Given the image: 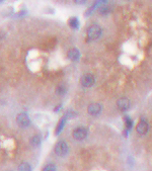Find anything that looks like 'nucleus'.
<instances>
[{"label":"nucleus","instance_id":"obj_3","mask_svg":"<svg viewBox=\"0 0 152 171\" xmlns=\"http://www.w3.org/2000/svg\"><path fill=\"white\" fill-rule=\"evenodd\" d=\"M16 122H17V124L22 128L28 127L31 124V119H30V117H28L26 113L18 114V116H16Z\"/></svg>","mask_w":152,"mask_h":171},{"label":"nucleus","instance_id":"obj_16","mask_svg":"<svg viewBox=\"0 0 152 171\" xmlns=\"http://www.w3.org/2000/svg\"><path fill=\"white\" fill-rule=\"evenodd\" d=\"M100 12L103 13V14H106V13L109 12V7L106 5H101L100 7Z\"/></svg>","mask_w":152,"mask_h":171},{"label":"nucleus","instance_id":"obj_9","mask_svg":"<svg viewBox=\"0 0 152 171\" xmlns=\"http://www.w3.org/2000/svg\"><path fill=\"white\" fill-rule=\"evenodd\" d=\"M79 57H80V53H79V51L76 48H72L71 50L68 51V58L71 61H77Z\"/></svg>","mask_w":152,"mask_h":171},{"label":"nucleus","instance_id":"obj_11","mask_svg":"<svg viewBox=\"0 0 152 171\" xmlns=\"http://www.w3.org/2000/svg\"><path fill=\"white\" fill-rule=\"evenodd\" d=\"M65 119H66V116L65 117H63L62 119L59 122V125H58V127H57V130H56V135H58L61 131H62L63 129V127H64V125H65Z\"/></svg>","mask_w":152,"mask_h":171},{"label":"nucleus","instance_id":"obj_8","mask_svg":"<svg viewBox=\"0 0 152 171\" xmlns=\"http://www.w3.org/2000/svg\"><path fill=\"white\" fill-rule=\"evenodd\" d=\"M148 124L146 121H144V119H142V121L139 122V124L137 125V127H136V130H137V132L141 134V135H144V134H146L148 132Z\"/></svg>","mask_w":152,"mask_h":171},{"label":"nucleus","instance_id":"obj_1","mask_svg":"<svg viewBox=\"0 0 152 171\" xmlns=\"http://www.w3.org/2000/svg\"><path fill=\"white\" fill-rule=\"evenodd\" d=\"M100 34H101V28L100 26H98L97 25L89 26L88 29H87V38L89 40H97L100 38Z\"/></svg>","mask_w":152,"mask_h":171},{"label":"nucleus","instance_id":"obj_19","mask_svg":"<svg viewBox=\"0 0 152 171\" xmlns=\"http://www.w3.org/2000/svg\"><path fill=\"white\" fill-rule=\"evenodd\" d=\"M1 1H2V0H1Z\"/></svg>","mask_w":152,"mask_h":171},{"label":"nucleus","instance_id":"obj_15","mask_svg":"<svg viewBox=\"0 0 152 171\" xmlns=\"http://www.w3.org/2000/svg\"><path fill=\"white\" fill-rule=\"evenodd\" d=\"M66 91H67V89H66V87H64L63 85H60V86H58V88H57V93H58V94L62 95Z\"/></svg>","mask_w":152,"mask_h":171},{"label":"nucleus","instance_id":"obj_12","mask_svg":"<svg viewBox=\"0 0 152 171\" xmlns=\"http://www.w3.org/2000/svg\"><path fill=\"white\" fill-rule=\"evenodd\" d=\"M125 124H126V128H127V131H129L130 129H132L133 127V122L130 117L126 116L125 117Z\"/></svg>","mask_w":152,"mask_h":171},{"label":"nucleus","instance_id":"obj_4","mask_svg":"<svg viewBox=\"0 0 152 171\" xmlns=\"http://www.w3.org/2000/svg\"><path fill=\"white\" fill-rule=\"evenodd\" d=\"M73 138L75 139V140H78V141H81L83 140V139L86 138L87 136V130L85 129V128H77L73 131Z\"/></svg>","mask_w":152,"mask_h":171},{"label":"nucleus","instance_id":"obj_5","mask_svg":"<svg viewBox=\"0 0 152 171\" xmlns=\"http://www.w3.org/2000/svg\"><path fill=\"white\" fill-rule=\"evenodd\" d=\"M130 105H131V103H130V100L128 99V98H126V97L120 98V99L118 100V102H117V106H118V108L121 111H128V109L130 108Z\"/></svg>","mask_w":152,"mask_h":171},{"label":"nucleus","instance_id":"obj_18","mask_svg":"<svg viewBox=\"0 0 152 171\" xmlns=\"http://www.w3.org/2000/svg\"><path fill=\"white\" fill-rule=\"evenodd\" d=\"M73 1L75 2V3H77V4H83V3L86 2V0H73Z\"/></svg>","mask_w":152,"mask_h":171},{"label":"nucleus","instance_id":"obj_13","mask_svg":"<svg viewBox=\"0 0 152 171\" xmlns=\"http://www.w3.org/2000/svg\"><path fill=\"white\" fill-rule=\"evenodd\" d=\"M31 143L33 144L34 146H39L40 143H41V138H40L39 136H34V137L31 138Z\"/></svg>","mask_w":152,"mask_h":171},{"label":"nucleus","instance_id":"obj_14","mask_svg":"<svg viewBox=\"0 0 152 171\" xmlns=\"http://www.w3.org/2000/svg\"><path fill=\"white\" fill-rule=\"evenodd\" d=\"M18 169L19 170H31V166L28 164V163H22L18 166Z\"/></svg>","mask_w":152,"mask_h":171},{"label":"nucleus","instance_id":"obj_2","mask_svg":"<svg viewBox=\"0 0 152 171\" xmlns=\"http://www.w3.org/2000/svg\"><path fill=\"white\" fill-rule=\"evenodd\" d=\"M68 150H69L68 145L65 142H63V141H60V142H58L56 144L55 149H54L56 155L61 156V157L65 156V155L68 153Z\"/></svg>","mask_w":152,"mask_h":171},{"label":"nucleus","instance_id":"obj_7","mask_svg":"<svg viewBox=\"0 0 152 171\" xmlns=\"http://www.w3.org/2000/svg\"><path fill=\"white\" fill-rule=\"evenodd\" d=\"M87 111H88L90 116H98L101 113V105L100 103H91L87 108Z\"/></svg>","mask_w":152,"mask_h":171},{"label":"nucleus","instance_id":"obj_10","mask_svg":"<svg viewBox=\"0 0 152 171\" xmlns=\"http://www.w3.org/2000/svg\"><path fill=\"white\" fill-rule=\"evenodd\" d=\"M69 25L71 26L72 28H78L79 26V21L76 17H72L69 19Z\"/></svg>","mask_w":152,"mask_h":171},{"label":"nucleus","instance_id":"obj_6","mask_svg":"<svg viewBox=\"0 0 152 171\" xmlns=\"http://www.w3.org/2000/svg\"><path fill=\"white\" fill-rule=\"evenodd\" d=\"M81 85L83 87H91L93 84H94V77L90 74H87V75H84L81 77Z\"/></svg>","mask_w":152,"mask_h":171},{"label":"nucleus","instance_id":"obj_17","mask_svg":"<svg viewBox=\"0 0 152 171\" xmlns=\"http://www.w3.org/2000/svg\"><path fill=\"white\" fill-rule=\"evenodd\" d=\"M44 170H45V171H48V170H56V167H55V165L49 164V165H47L46 167H44Z\"/></svg>","mask_w":152,"mask_h":171}]
</instances>
